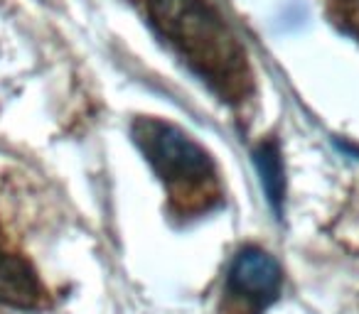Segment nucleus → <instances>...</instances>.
I'll return each instance as SVG.
<instances>
[{
	"label": "nucleus",
	"instance_id": "nucleus-4",
	"mask_svg": "<svg viewBox=\"0 0 359 314\" xmlns=\"http://www.w3.org/2000/svg\"><path fill=\"white\" fill-rule=\"evenodd\" d=\"M42 299V285L32 265L20 255L0 250V302L18 309H35Z\"/></svg>",
	"mask_w": 359,
	"mask_h": 314
},
{
	"label": "nucleus",
	"instance_id": "nucleus-6",
	"mask_svg": "<svg viewBox=\"0 0 359 314\" xmlns=\"http://www.w3.org/2000/svg\"><path fill=\"white\" fill-rule=\"evenodd\" d=\"M334 20L359 40V0H330Z\"/></svg>",
	"mask_w": 359,
	"mask_h": 314
},
{
	"label": "nucleus",
	"instance_id": "nucleus-1",
	"mask_svg": "<svg viewBox=\"0 0 359 314\" xmlns=\"http://www.w3.org/2000/svg\"><path fill=\"white\" fill-rule=\"evenodd\" d=\"M155 30L192 71L229 104H241L254 89L246 50L205 0H148Z\"/></svg>",
	"mask_w": 359,
	"mask_h": 314
},
{
	"label": "nucleus",
	"instance_id": "nucleus-2",
	"mask_svg": "<svg viewBox=\"0 0 359 314\" xmlns=\"http://www.w3.org/2000/svg\"><path fill=\"white\" fill-rule=\"evenodd\" d=\"M133 140L165 185L170 206L192 219L222 201V182L215 160L192 135L160 118H135Z\"/></svg>",
	"mask_w": 359,
	"mask_h": 314
},
{
	"label": "nucleus",
	"instance_id": "nucleus-3",
	"mask_svg": "<svg viewBox=\"0 0 359 314\" xmlns=\"http://www.w3.org/2000/svg\"><path fill=\"white\" fill-rule=\"evenodd\" d=\"M280 285H283V270H280L278 260L256 245L241 248L226 270L229 294L244 299L256 312L278 299Z\"/></svg>",
	"mask_w": 359,
	"mask_h": 314
},
{
	"label": "nucleus",
	"instance_id": "nucleus-5",
	"mask_svg": "<svg viewBox=\"0 0 359 314\" xmlns=\"http://www.w3.org/2000/svg\"><path fill=\"white\" fill-rule=\"evenodd\" d=\"M261 170V182H264V190L269 192L271 204L278 209L280 199H283V167L278 160V148L276 145H264L256 155Z\"/></svg>",
	"mask_w": 359,
	"mask_h": 314
}]
</instances>
